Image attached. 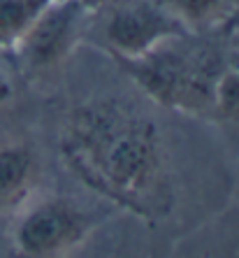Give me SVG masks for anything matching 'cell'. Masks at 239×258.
I'll list each match as a JSON object with an SVG mask.
<instances>
[{
	"label": "cell",
	"mask_w": 239,
	"mask_h": 258,
	"mask_svg": "<svg viewBox=\"0 0 239 258\" xmlns=\"http://www.w3.org/2000/svg\"><path fill=\"white\" fill-rule=\"evenodd\" d=\"M214 105L230 116H239V75L232 70H221L214 86Z\"/></svg>",
	"instance_id": "9c48e42d"
},
{
	"label": "cell",
	"mask_w": 239,
	"mask_h": 258,
	"mask_svg": "<svg viewBox=\"0 0 239 258\" xmlns=\"http://www.w3.org/2000/svg\"><path fill=\"white\" fill-rule=\"evenodd\" d=\"M232 3H234V7H237V12H239V0H232Z\"/></svg>",
	"instance_id": "7c38bea8"
},
{
	"label": "cell",
	"mask_w": 239,
	"mask_h": 258,
	"mask_svg": "<svg viewBox=\"0 0 239 258\" xmlns=\"http://www.w3.org/2000/svg\"><path fill=\"white\" fill-rule=\"evenodd\" d=\"M93 7L86 0H51L30 24L17 49L28 70H49L82 40Z\"/></svg>",
	"instance_id": "3957f363"
},
{
	"label": "cell",
	"mask_w": 239,
	"mask_h": 258,
	"mask_svg": "<svg viewBox=\"0 0 239 258\" xmlns=\"http://www.w3.org/2000/svg\"><path fill=\"white\" fill-rule=\"evenodd\" d=\"M86 3H91V0H86Z\"/></svg>",
	"instance_id": "4fadbf2b"
},
{
	"label": "cell",
	"mask_w": 239,
	"mask_h": 258,
	"mask_svg": "<svg viewBox=\"0 0 239 258\" xmlns=\"http://www.w3.org/2000/svg\"><path fill=\"white\" fill-rule=\"evenodd\" d=\"M86 228V216L67 198H49L21 219L17 240L26 253L44 256L74 242Z\"/></svg>",
	"instance_id": "5b68a950"
},
{
	"label": "cell",
	"mask_w": 239,
	"mask_h": 258,
	"mask_svg": "<svg viewBox=\"0 0 239 258\" xmlns=\"http://www.w3.org/2000/svg\"><path fill=\"white\" fill-rule=\"evenodd\" d=\"M51 0H0V47L14 49Z\"/></svg>",
	"instance_id": "ba28073f"
},
{
	"label": "cell",
	"mask_w": 239,
	"mask_h": 258,
	"mask_svg": "<svg viewBox=\"0 0 239 258\" xmlns=\"http://www.w3.org/2000/svg\"><path fill=\"white\" fill-rule=\"evenodd\" d=\"M177 37L137 60H123L139 86L153 100L177 109L197 112L214 102V86L223 68L209 51Z\"/></svg>",
	"instance_id": "7a4b0ae2"
},
{
	"label": "cell",
	"mask_w": 239,
	"mask_h": 258,
	"mask_svg": "<svg viewBox=\"0 0 239 258\" xmlns=\"http://www.w3.org/2000/svg\"><path fill=\"white\" fill-rule=\"evenodd\" d=\"M188 35V30L163 7V3H135L109 14L102 28L105 44L116 58L137 60L161 44Z\"/></svg>",
	"instance_id": "277c9868"
},
{
	"label": "cell",
	"mask_w": 239,
	"mask_h": 258,
	"mask_svg": "<svg viewBox=\"0 0 239 258\" xmlns=\"http://www.w3.org/2000/svg\"><path fill=\"white\" fill-rule=\"evenodd\" d=\"M60 149L91 188L121 207L151 216L172 203L161 133L128 102L96 100L72 109Z\"/></svg>",
	"instance_id": "6da1fadb"
},
{
	"label": "cell",
	"mask_w": 239,
	"mask_h": 258,
	"mask_svg": "<svg viewBox=\"0 0 239 258\" xmlns=\"http://www.w3.org/2000/svg\"><path fill=\"white\" fill-rule=\"evenodd\" d=\"M163 7L188 33L216 28L237 12L232 0H163Z\"/></svg>",
	"instance_id": "52a82bcc"
},
{
	"label": "cell",
	"mask_w": 239,
	"mask_h": 258,
	"mask_svg": "<svg viewBox=\"0 0 239 258\" xmlns=\"http://www.w3.org/2000/svg\"><path fill=\"white\" fill-rule=\"evenodd\" d=\"M227 70H232L234 75H239V49L237 51H232L230 58H227Z\"/></svg>",
	"instance_id": "8fae6325"
},
{
	"label": "cell",
	"mask_w": 239,
	"mask_h": 258,
	"mask_svg": "<svg viewBox=\"0 0 239 258\" xmlns=\"http://www.w3.org/2000/svg\"><path fill=\"white\" fill-rule=\"evenodd\" d=\"M37 172L35 154L24 144L0 147V210L21 200Z\"/></svg>",
	"instance_id": "8992f818"
},
{
	"label": "cell",
	"mask_w": 239,
	"mask_h": 258,
	"mask_svg": "<svg viewBox=\"0 0 239 258\" xmlns=\"http://www.w3.org/2000/svg\"><path fill=\"white\" fill-rule=\"evenodd\" d=\"M10 93H12V89H10V82H7L5 72L0 70V100H5V98H10Z\"/></svg>",
	"instance_id": "30bf717a"
}]
</instances>
